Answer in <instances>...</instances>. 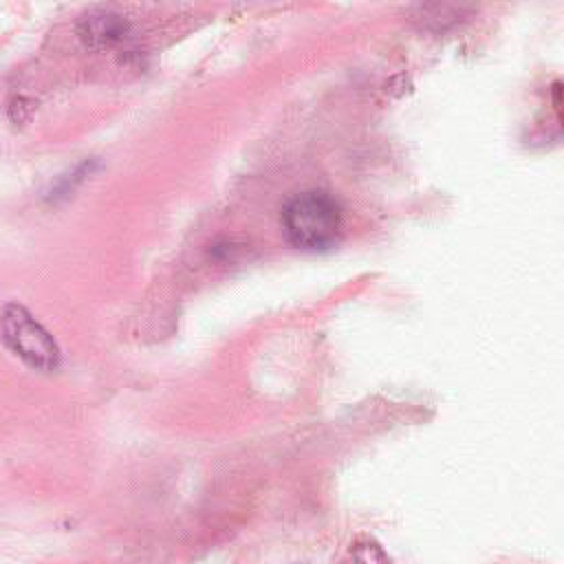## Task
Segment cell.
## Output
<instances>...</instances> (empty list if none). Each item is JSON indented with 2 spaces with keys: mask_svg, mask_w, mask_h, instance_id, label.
<instances>
[{
  "mask_svg": "<svg viewBox=\"0 0 564 564\" xmlns=\"http://www.w3.org/2000/svg\"><path fill=\"white\" fill-rule=\"evenodd\" d=\"M289 242L297 249L317 251L333 247L344 227L339 203L326 192H304L291 198L282 212Z\"/></svg>",
  "mask_w": 564,
  "mask_h": 564,
  "instance_id": "6da1fadb",
  "label": "cell"
},
{
  "mask_svg": "<svg viewBox=\"0 0 564 564\" xmlns=\"http://www.w3.org/2000/svg\"><path fill=\"white\" fill-rule=\"evenodd\" d=\"M0 337L31 368L53 370L59 364V348L48 330L15 302L0 311Z\"/></svg>",
  "mask_w": 564,
  "mask_h": 564,
  "instance_id": "7a4b0ae2",
  "label": "cell"
},
{
  "mask_svg": "<svg viewBox=\"0 0 564 564\" xmlns=\"http://www.w3.org/2000/svg\"><path fill=\"white\" fill-rule=\"evenodd\" d=\"M123 33H126V22L119 15L108 13V11L88 13L82 20V37L97 46L112 44V42L121 40Z\"/></svg>",
  "mask_w": 564,
  "mask_h": 564,
  "instance_id": "3957f363",
  "label": "cell"
},
{
  "mask_svg": "<svg viewBox=\"0 0 564 564\" xmlns=\"http://www.w3.org/2000/svg\"><path fill=\"white\" fill-rule=\"evenodd\" d=\"M346 564H390V557L377 542L359 540L348 549Z\"/></svg>",
  "mask_w": 564,
  "mask_h": 564,
  "instance_id": "277c9868",
  "label": "cell"
}]
</instances>
